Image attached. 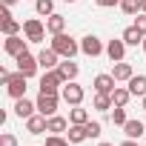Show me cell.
<instances>
[{
  "label": "cell",
  "mask_w": 146,
  "mask_h": 146,
  "mask_svg": "<svg viewBox=\"0 0 146 146\" xmlns=\"http://www.w3.org/2000/svg\"><path fill=\"white\" fill-rule=\"evenodd\" d=\"M92 86H95V92H100V95H112V92L117 89V80H115V75H98V78L92 80Z\"/></svg>",
  "instance_id": "4fadbf2b"
},
{
  "label": "cell",
  "mask_w": 146,
  "mask_h": 146,
  "mask_svg": "<svg viewBox=\"0 0 146 146\" xmlns=\"http://www.w3.org/2000/svg\"><path fill=\"white\" fill-rule=\"evenodd\" d=\"M0 146H17V137L12 132H3V135H0Z\"/></svg>",
  "instance_id": "1f68e13d"
},
{
  "label": "cell",
  "mask_w": 146,
  "mask_h": 146,
  "mask_svg": "<svg viewBox=\"0 0 146 146\" xmlns=\"http://www.w3.org/2000/svg\"><path fill=\"white\" fill-rule=\"evenodd\" d=\"M140 9H143L140 0H120V12L129 15V17H132V15H140Z\"/></svg>",
  "instance_id": "83f0119b"
},
{
  "label": "cell",
  "mask_w": 146,
  "mask_h": 146,
  "mask_svg": "<svg viewBox=\"0 0 146 146\" xmlns=\"http://www.w3.org/2000/svg\"><path fill=\"white\" fill-rule=\"evenodd\" d=\"M140 6H143V9H140V12H146V0H140Z\"/></svg>",
  "instance_id": "f35d334b"
},
{
  "label": "cell",
  "mask_w": 146,
  "mask_h": 146,
  "mask_svg": "<svg viewBox=\"0 0 146 146\" xmlns=\"http://www.w3.org/2000/svg\"><path fill=\"white\" fill-rule=\"evenodd\" d=\"M92 106H95L98 112H112V109H115V103H112V95H100V92H95V100H92Z\"/></svg>",
  "instance_id": "484cf974"
},
{
  "label": "cell",
  "mask_w": 146,
  "mask_h": 146,
  "mask_svg": "<svg viewBox=\"0 0 146 146\" xmlns=\"http://www.w3.org/2000/svg\"><path fill=\"white\" fill-rule=\"evenodd\" d=\"M46 29H49V35H60V32H66V17L63 15H49L46 17Z\"/></svg>",
  "instance_id": "44dd1931"
},
{
  "label": "cell",
  "mask_w": 146,
  "mask_h": 146,
  "mask_svg": "<svg viewBox=\"0 0 146 146\" xmlns=\"http://www.w3.org/2000/svg\"><path fill=\"white\" fill-rule=\"evenodd\" d=\"M123 135H126V137H132V140H140V137L146 135V123H143V120L129 117V120L123 123Z\"/></svg>",
  "instance_id": "9a60e30c"
},
{
  "label": "cell",
  "mask_w": 146,
  "mask_h": 146,
  "mask_svg": "<svg viewBox=\"0 0 146 146\" xmlns=\"http://www.w3.org/2000/svg\"><path fill=\"white\" fill-rule=\"evenodd\" d=\"M63 132H69V120L60 115H52L49 117V135H63Z\"/></svg>",
  "instance_id": "cb8c5ba5"
},
{
  "label": "cell",
  "mask_w": 146,
  "mask_h": 146,
  "mask_svg": "<svg viewBox=\"0 0 146 146\" xmlns=\"http://www.w3.org/2000/svg\"><path fill=\"white\" fill-rule=\"evenodd\" d=\"M52 49H54L60 57H75V54L80 52V43L72 37V35L60 32V35H52Z\"/></svg>",
  "instance_id": "7a4b0ae2"
},
{
  "label": "cell",
  "mask_w": 146,
  "mask_h": 146,
  "mask_svg": "<svg viewBox=\"0 0 146 146\" xmlns=\"http://www.w3.org/2000/svg\"><path fill=\"white\" fill-rule=\"evenodd\" d=\"M112 75H115V80H117V83H129V80L135 78V69H132V63L117 60V63H115V69H112Z\"/></svg>",
  "instance_id": "2e32d148"
},
{
  "label": "cell",
  "mask_w": 146,
  "mask_h": 146,
  "mask_svg": "<svg viewBox=\"0 0 146 146\" xmlns=\"http://www.w3.org/2000/svg\"><path fill=\"white\" fill-rule=\"evenodd\" d=\"M140 49H143V54H146V37H143V43H140Z\"/></svg>",
  "instance_id": "74e56055"
},
{
  "label": "cell",
  "mask_w": 146,
  "mask_h": 146,
  "mask_svg": "<svg viewBox=\"0 0 146 146\" xmlns=\"http://www.w3.org/2000/svg\"><path fill=\"white\" fill-rule=\"evenodd\" d=\"M80 52L86 57H100L106 52V46H103V40L98 35H86V37H80Z\"/></svg>",
  "instance_id": "52a82bcc"
},
{
  "label": "cell",
  "mask_w": 146,
  "mask_h": 146,
  "mask_svg": "<svg viewBox=\"0 0 146 146\" xmlns=\"http://www.w3.org/2000/svg\"><path fill=\"white\" fill-rule=\"evenodd\" d=\"M86 135H89V140H98V137L103 135V126H100V120H89V123H86Z\"/></svg>",
  "instance_id": "f546056e"
},
{
  "label": "cell",
  "mask_w": 146,
  "mask_h": 146,
  "mask_svg": "<svg viewBox=\"0 0 146 146\" xmlns=\"http://www.w3.org/2000/svg\"><path fill=\"white\" fill-rule=\"evenodd\" d=\"M57 72L63 75V80L69 83V80H75V78H78V72H80V66L75 63V57H63V60H60V66H57Z\"/></svg>",
  "instance_id": "e0dca14e"
},
{
  "label": "cell",
  "mask_w": 146,
  "mask_h": 146,
  "mask_svg": "<svg viewBox=\"0 0 146 146\" xmlns=\"http://www.w3.org/2000/svg\"><path fill=\"white\" fill-rule=\"evenodd\" d=\"M35 12H37L40 17L54 15V0H35Z\"/></svg>",
  "instance_id": "4316f807"
},
{
  "label": "cell",
  "mask_w": 146,
  "mask_h": 146,
  "mask_svg": "<svg viewBox=\"0 0 146 146\" xmlns=\"http://www.w3.org/2000/svg\"><path fill=\"white\" fill-rule=\"evenodd\" d=\"M46 23L40 20V17H29V20H23V37L29 40V43H40L43 37H46Z\"/></svg>",
  "instance_id": "3957f363"
},
{
  "label": "cell",
  "mask_w": 146,
  "mask_h": 146,
  "mask_svg": "<svg viewBox=\"0 0 146 146\" xmlns=\"http://www.w3.org/2000/svg\"><path fill=\"white\" fill-rule=\"evenodd\" d=\"M126 86H129L132 98H146V75H135Z\"/></svg>",
  "instance_id": "7402d4cb"
},
{
  "label": "cell",
  "mask_w": 146,
  "mask_h": 146,
  "mask_svg": "<svg viewBox=\"0 0 146 146\" xmlns=\"http://www.w3.org/2000/svg\"><path fill=\"white\" fill-rule=\"evenodd\" d=\"M143 146H146V143H143Z\"/></svg>",
  "instance_id": "b9f144b4"
},
{
  "label": "cell",
  "mask_w": 146,
  "mask_h": 146,
  "mask_svg": "<svg viewBox=\"0 0 146 146\" xmlns=\"http://www.w3.org/2000/svg\"><path fill=\"white\" fill-rule=\"evenodd\" d=\"M117 146H140V143H137V140H132V137H126V140H123V143H117Z\"/></svg>",
  "instance_id": "e575fe53"
},
{
  "label": "cell",
  "mask_w": 146,
  "mask_h": 146,
  "mask_svg": "<svg viewBox=\"0 0 146 146\" xmlns=\"http://www.w3.org/2000/svg\"><path fill=\"white\" fill-rule=\"evenodd\" d=\"M98 146H115V143H106V140H103V143H98Z\"/></svg>",
  "instance_id": "ab89813d"
},
{
  "label": "cell",
  "mask_w": 146,
  "mask_h": 146,
  "mask_svg": "<svg viewBox=\"0 0 146 146\" xmlns=\"http://www.w3.org/2000/svg\"><path fill=\"white\" fill-rule=\"evenodd\" d=\"M3 49H6V54H9V57H17V54L29 52V40H26V37H20V35H9V37L3 40Z\"/></svg>",
  "instance_id": "9c48e42d"
},
{
  "label": "cell",
  "mask_w": 146,
  "mask_h": 146,
  "mask_svg": "<svg viewBox=\"0 0 146 146\" xmlns=\"http://www.w3.org/2000/svg\"><path fill=\"white\" fill-rule=\"evenodd\" d=\"M66 137H69V143H83V140H89V135H86V126H80V123H69V132H66Z\"/></svg>",
  "instance_id": "ffe728a7"
},
{
  "label": "cell",
  "mask_w": 146,
  "mask_h": 146,
  "mask_svg": "<svg viewBox=\"0 0 146 146\" xmlns=\"http://www.w3.org/2000/svg\"><path fill=\"white\" fill-rule=\"evenodd\" d=\"M60 60H63V57H60V54H57L52 46L37 52V63H40V69H43V72H49V69H57V66H60Z\"/></svg>",
  "instance_id": "30bf717a"
},
{
  "label": "cell",
  "mask_w": 146,
  "mask_h": 146,
  "mask_svg": "<svg viewBox=\"0 0 146 146\" xmlns=\"http://www.w3.org/2000/svg\"><path fill=\"white\" fill-rule=\"evenodd\" d=\"M46 146H69V137H60V135H49V137H46Z\"/></svg>",
  "instance_id": "4dcf8cb0"
},
{
  "label": "cell",
  "mask_w": 146,
  "mask_h": 146,
  "mask_svg": "<svg viewBox=\"0 0 146 146\" xmlns=\"http://www.w3.org/2000/svg\"><path fill=\"white\" fill-rule=\"evenodd\" d=\"M100 9H112V6H120V0H95Z\"/></svg>",
  "instance_id": "836d02e7"
},
{
  "label": "cell",
  "mask_w": 146,
  "mask_h": 146,
  "mask_svg": "<svg viewBox=\"0 0 146 146\" xmlns=\"http://www.w3.org/2000/svg\"><path fill=\"white\" fill-rule=\"evenodd\" d=\"M140 106H143V112H146V98H140Z\"/></svg>",
  "instance_id": "8d00e7d4"
},
{
  "label": "cell",
  "mask_w": 146,
  "mask_h": 146,
  "mask_svg": "<svg viewBox=\"0 0 146 146\" xmlns=\"http://www.w3.org/2000/svg\"><path fill=\"white\" fill-rule=\"evenodd\" d=\"M0 80H3V86H6V92H9V98H26V75L23 72H9V69H0Z\"/></svg>",
  "instance_id": "6da1fadb"
},
{
  "label": "cell",
  "mask_w": 146,
  "mask_h": 146,
  "mask_svg": "<svg viewBox=\"0 0 146 146\" xmlns=\"http://www.w3.org/2000/svg\"><path fill=\"white\" fill-rule=\"evenodd\" d=\"M35 112H37V103H35V100H29V98H17V100H15V115H17L20 120L32 117Z\"/></svg>",
  "instance_id": "5bb4252c"
},
{
  "label": "cell",
  "mask_w": 146,
  "mask_h": 146,
  "mask_svg": "<svg viewBox=\"0 0 146 146\" xmlns=\"http://www.w3.org/2000/svg\"><path fill=\"white\" fill-rule=\"evenodd\" d=\"M20 29H23V23H20V20H15V17L9 15V6H6V12H3V20H0V32H3V35L9 37V35H20Z\"/></svg>",
  "instance_id": "ac0fdd59"
},
{
  "label": "cell",
  "mask_w": 146,
  "mask_h": 146,
  "mask_svg": "<svg viewBox=\"0 0 146 146\" xmlns=\"http://www.w3.org/2000/svg\"><path fill=\"white\" fill-rule=\"evenodd\" d=\"M60 98H63L69 106H80V103H83V98H86V89H83L78 80H69V83H63Z\"/></svg>",
  "instance_id": "5b68a950"
},
{
  "label": "cell",
  "mask_w": 146,
  "mask_h": 146,
  "mask_svg": "<svg viewBox=\"0 0 146 146\" xmlns=\"http://www.w3.org/2000/svg\"><path fill=\"white\" fill-rule=\"evenodd\" d=\"M26 132H29V135H43V132H49V117L40 115V112H35L32 117H26Z\"/></svg>",
  "instance_id": "8fae6325"
},
{
  "label": "cell",
  "mask_w": 146,
  "mask_h": 146,
  "mask_svg": "<svg viewBox=\"0 0 146 146\" xmlns=\"http://www.w3.org/2000/svg\"><path fill=\"white\" fill-rule=\"evenodd\" d=\"M135 26H137V29H140V32L146 35V12H140V15L135 17Z\"/></svg>",
  "instance_id": "d6a6232c"
},
{
  "label": "cell",
  "mask_w": 146,
  "mask_h": 146,
  "mask_svg": "<svg viewBox=\"0 0 146 146\" xmlns=\"http://www.w3.org/2000/svg\"><path fill=\"white\" fill-rule=\"evenodd\" d=\"M129 100H132L129 86H117V89L112 92V103H115V106H129Z\"/></svg>",
  "instance_id": "d4e9b609"
},
{
  "label": "cell",
  "mask_w": 146,
  "mask_h": 146,
  "mask_svg": "<svg viewBox=\"0 0 146 146\" xmlns=\"http://www.w3.org/2000/svg\"><path fill=\"white\" fill-rule=\"evenodd\" d=\"M15 63H17V72H23L26 78H35V75H37V69H40V63H37V54H32V52H23V54H17V57H15Z\"/></svg>",
  "instance_id": "8992f818"
},
{
  "label": "cell",
  "mask_w": 146,
  "mask_h": 146,
  "mask_svg": "<svg viewBox=\"0 0 146 146\" xmlns=\"http://www.w3.org/2000/svg\"><path fill=\"white\" fill-rule=\"evenodd\" d=\"M60 100H63L60 95H46V92H40L35 103H37V112H40V115L52 117V115H57V103H60Z\"/></svg>",
  "instance_id": "ba28073f"
},
{
  "label": "cell",
  "mask_w": 146,
  "mask_h": 146,
  "mask_svg": "<svg viewBox=\"0 0 146 146\" xmlns=\"http://www.w3.org/2000/svg\"><path fill=\"white\" fill-rule=\"evenodd\" d=\"M120 37H123V43H126V46H140L146 35H143V32L132 23V26H126V29H123V35H120Z\"/></svg>",
  "instance_id": "d6986e66"
},
{
  "label": "cell",
  "mask_w": 146,
  "mask_h": 146,
  "mask_svg": "<svg viewBox=\"0 0 146 146\" xmlns=\"http://www.w3.org/2000/svg\"><path fill=\"white\" fill-rule=\"evenodd\" d=\"M66 3H78V0H66Z\"/></svg>",
  "instance_id": "60d3db41"
},
{
  "label": "cell",
  "mask_w": 146,
  "mask_h": 146,
  "mask_svg": "<svg viewBox=\"0 0 146 146\" xmlns=\"http://www.w3.org/2000/svg\"><path fill=\"white\" fill-rule=\"evenodd\" d=\"M92 117H89V109H83V106H72L69 109V123H80V126H86Z\"/></svg>",
  "instance_id": "603a6c76"
},
{
  "label": "cell",
  "mask_w": 146,
  "mask_h": 146,
  "mask_svg": "<svg viewBox=\"0 0 146 146\" xmlns=\"http://www.w3.org/2000/svg\"><path fill=\"white\" fill-rule=\"evenodd\" d=\"M15 3H17V0H3V6H9V9H12Z\"/></svg>",
  "instance_id": "d590c367"
},
{
  "label": "cell",
  "mask_w": 146,
  "mask_h": 146,
  "mask_svg": "<svg viewBox=\"0 0 146 146\" xmlns=\"http://www.w3.org/2000/svg\"><path fill=\"white\" fill-rule=\"evenodd\" d=\"M126 120H129V115H126V106H115V109H112V123L123 129V123H126Z\"/></svg>",
  "instance_id": "f1b7e54d"
},
{
  "label": "cell",
  "mask_w": 146,
  "mask_h": 146,
  "mask_svg": "<svg viewBox=\"0 0 146 146\" xmlns=\"http://www.w3.org/2000/svg\"><path fill=\"white\" fill-rule=\"evenodd\" d=\"M106 57H109L112 63H117V60L126 57V43H123V37H115V40L106 43Z\"/></svg>",
  "instance_id": "7c38bea8"
},
{
  "label": "cell",
  "mask_w": 146,
  "mask_h": 146,
  "mask_svg": "<svg viewBox=\"0 0 146 146\" xmlns=\"http://www.w3.org/2000/svg\"><path fill=\"white\" fill-rule=\"evenodd\" d=\"M63 75L57 69H49V72H43V78H40V92H46V95H60V89H63Z\"/></svg>",
  "instance_id": "277c9868"
}]
</instances>
